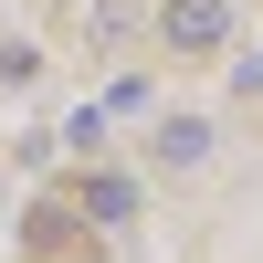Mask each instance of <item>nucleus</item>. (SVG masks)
Returning <instances> with one entry per match:
<instances>
[{
	"label": "nucleus",
	"mask_w": 263,
	"mask_h": 263,
	"mask_svg": "<svg viewBox=\"0 0 263 263\" xmlns=\"http://www.w3.org/2000/svg\"><path fill=\"white\" fill-rule=\"evenodd\" d=\"M42 74V53H32V42H0V84H32Z\"/></svg>",
	"instance_id": "obj_4"
},
{
	"label": "nucleus",
	"mask_w": 263,
	"mask_h": 263,
	"mask_svg": "<svg viewBox=\"0 0 263 263\" xmlns=\"http://www.w3.org/2000/svg\"><path fill=\"white\" fill-rule=\"evenodd\" d=\"M84 211H95V221H137V179H116V168H105V179L84 190Z\"/></svg>",
	"instance_id": "obj_3"
},
{
	"label": "nucleus",
	"mask_w": 263,
	"mask_h": 263,
	"mask_svg": "<svg viewBox=\"0 0 263 263\" xmlns=\"http://www.w3.org/2000/svg\"><path fill=\"white\" fill-rule=\"evenodd\" d=\"M158 158H168V168H200V158H211V126H200V116H168V126H158Z\"/></svg>",
	"instance_id": "obj_2"
},
{
	"label": "nucleus",
	"mask_w": 263,
	"mask_h": 263,
	"mask_svg": "<svg viewBox=\"0 0 263 263\" xmlns=\"http://www.w3.org/2000/svg\"><path fill=\"white\" fill-rule=\"evenodd\" d=\"M158 32H168V53H221L232 42V0H168Z\"/></svg>",
	"instance_id": "obj_1"
}]
</instances>
